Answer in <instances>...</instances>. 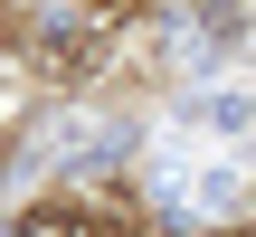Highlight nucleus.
Here are the masks:
<instances>
[{
  "label": "nucleus",
  "mask_w": 256,
  "mask_h": 237,
  "mask_svg": "<svg viewBox=\"0 0 256 237\" xmlns=\"http://www.w3.org/2000/svg\"><path fill=\"white\" fill-rule=\"evenodd\" d=\"M19 237H95V218H86V209H66V200H48V209H28V218H19Z\"/></svg>",
  "instance_id": "1"
},
{
  "label": "nucleus",
  "mask_w": 256,
  "mask_h": 237,
  "mask_svg": "<svg viewBox=\"0 0 256 237\" xmlns=\"http://www.w3.org/2000/svg\"><path fill=\"white\" fill-rule=\"evenodd\" d=\"M95 237H124V228H95Z\"/></svg>",
  "instance_id": "2"
}]
</instances>
